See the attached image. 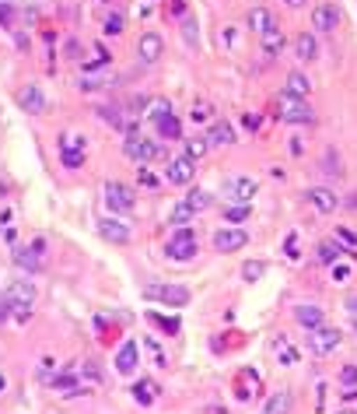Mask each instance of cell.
Segmentation results:
<instances>
[{"label":"cell","mask_w":357,"mask_h":414,"mask_svg":"<svg viewBox=\"0 0 357 414\" xmlns=\"http://www.w3.org/2000/svg\"><path fill=\"white\" fill-rule=\"evenodd\" d=\"M186 200H189V207H193V211H203V207L210 204V193H203V190H193Z\"/></svg>","instance_id":"8d00e7d4"},{"label":"cell","mask_w":357,"mask_h":414,"mask_svg":"<svg viewBox=\"0 0 357 414\" xmlns=\"http://www.w3.org/2000/svg\"><path fill=\"white\" fill-rule=\"evenodd\" d=\"M333 278H336V281H347V278H350V267H336Z\"/></svg>","instance_id":"7dc6e473"},{"label":"cell","mask_w":357,"mask_h":414,"mask_svg":"<svg viewBox=\"0 0 357 414\" xmlns=\"http://www.w3.org/2000/svg\"><path fill=\"white\" fill-rule=\"evenodd\" d=\"M193 176H196V158L179 155V158L168 162V183H175V186H189Z\"/></svg>","instance_id":"30bf717a"},{"label":"cell","mask_w":357,"mask_h":414,"mask_svg":"<svg viewBox=\"0 0 357 414\" xmlns=\"http://www.w3.org/2000/svg\"><path fill=\"white\" fill-rule=\"evenodd\" d=\"M347 313H350V316H354V320H357V292H354V295H350V299H347Z\"/></svg>","instance_id":"bcb514c9"},{"label":"cell","mask_w":357,"mask_h":414,"mask_svg":"<svg viewBox=\"0 0 357 414\" xmlns=\"http://www.w3.org/2000/svg\"><path fill=\"white\" fill-rule=\"evenodd\" d=\"M256 179L252 176H231V179H224V197H231L235 204H249L252 197H256Z\"/></svg>","instance_id":"ba28073f"},{"label":"cell","mask_w":357,"mask_h":414,"mask_svg":"<svg viewBox=\"0 0 357 414\" xmlns=\"http://www.w3.org/2000/svg\"><path fill=\"white\" fill-rule=\"evenodd\" d=\"M99 232H102V239H109V243H119V246H126V243H130V229H126L123 222L105 218V222H99Z\"/></svg>","instance_id":"ffe728a7"},{"label":"cell","mask_w":357,"mask_h":414,"mask_svg":"<svg viewBox=\"0 0 357 414\" xmlns=\"http://www.w3.org/2000/svg\"><path fill=\"white\" fill-rule=\"evenodd\" d=\"M308 204L315 207L319 215H333L340 200H336V193H333V190H326V186H312V190H308Z\"/></svg>","instance_id":"9a60e30c"},{"label":"cell","mask_w":357,"mask_h":414,"mask_svg":"<svg viewBox=\"0 0 357 414\" xmlns=\"http://www.w3.org/2000/svg\"><path fill=\"white\" fill-rule=\"evenodd\" d=\"M252 390H259V372L245 369L242 372V383H238V397H252Z\"/></svg>","instance_id":"f546056e"},{"label":"cell","mask_w":357,"mask_h":414,"mask_svg":"<svg viewBox=\"0 0 357 414\" xmlns=\"http://www.w3.org/2000/svg\"><path fill=\"white\" fill-rule=\"evenodd\" d=\"M207 141H210V148H214V144H217V148L235 144V130H231V123H224V120H210V123H207Z\"/></svg>","instance_id":"ac0fdd59"},{"label":"cell","mask_w":357,"mask_h":414,"mask_svg":"<svg viewBox=\"0 0 357 414\" xmlns=\"http://www.w3.org/2000/svg\"><path fill=\"white\" fill-rule=\"evenodd\" d=\"M340 383H343V386H354V383H357V365H343V369H340Z\"/></svg>","instance_id":"ab89813d"},{"label":"cell","mask_w":357,"mask_h":414,"mask_svg":"<svg viewBox=\"0 0 357 414\" xmlns=\"http://www.w3.org/2000/svg\"><path fill=\"white\" fill-rule=\"evenodd\" d=\"M0 4H8V0H0Z\"/></svg>","instance_id":"f5cc1de1"},{"label":"cell","mask_w":357,"mask_h":414,"mask_svg":"<svg viewBox=\"0 0 357 414\" xmlns=\"http://www.w3.org/2000/svg\"><path fill=\"white\" fill-rule=\"evenodd\" d=\"M263 271H266V267H263L259 260H252V264H245V267H242V278H245V281H259V278H263Z\"/></svg>","instance_id":"74e56055"},{"label":"cell","mask_w":357,"mask_h":414,"mask_svg":"<svg viewBox=\"0 0 357 414\" xmlns=\"http://www.w3.org/2000/svg\"><path fill=\"white\" fill-rule=\"evenodd\" d=\"M207 148H210L207 134H203V137H193V141H186V155H189V158H203V155H207Z\"/></svg>","instance_id":"1f68e13d"},{"label":"cell","mask_w":357,"mask_h":414,"mask_svg":"<svg viewBox=\"0 0 357 414\" xmlns=\"http://www.w3.org/2000/svg\"><path fill=\"white\" fill-rule=\"evenodd\" d=\"M123 155H126L130 162H137V165H147V162L158 158V144L147 141V137H140V134H130L126 144H123Z\"/></svg>","instance_id":"8992f818"},{"label":"cell","mask_w":357,"mask_h":414,"mask_svg":"<svg viewBox=\"0 0 357 414\" xmlns=\"http://www.w3.org/2000/svg\"><path fill=\"white\" fill-rule=\"evenodd\" d=\"M259 43H263V50H266L270 57L284 50V36H280V29H270L266 36H259Z\"/></svg>","instance_id":"f1b7e54d"},{"label":"cell","mask_w":357,"mask_h":414,"mask_svg":"<svg viewBox=\"0 0 357 414\" xmlns=\"http://www.w3.org/2000/svg\"><path fill=\"white\" fill-rule=\"evenodd\" d=\"M284 4H287V8H301V4H305V0H284Z\"/></svg>","instance_id":"681fc988"},{"label":"cell","mask_w":357,"mask_h":414,"mask_svg":"<svg viewBox=\"0 0 357 414\" xmlns=\"http://www.w3.org/2000/svg\"><path fill=\"white\" fill-rule=\"evenodd\" d=\"M252 211H249V204H231V207H224V218L228 222H245Z\"/></svg>","instance_id":"836d02e7"},{"label":"cell","mask_w":357,"mask_h":414,"mask_svg":"<svg viewBox=\"0 0 357 414\" xmlns=\"http://www.w3.org/2000/svg\"><path fill=\"white\" fill-rule=\"evenodd\" d=\"M294 50H298V57H301V60H315V53H319V43H315V39L305 32V36H298V39H294Z\"/></svg>","instance_id":"83f0119b"},{"label":"cell","mask_w":357,"mask_h":414,"mask_svg":"<svg viewBox=\"0 0 357 414\" xmlns=\"http://www.w3.org/2000/svg\"><path fill=\"white\" fill-rule=\"evenodd\" d=\"M151 116H154V127H158L161 137H168V141H179V137H182V123H179V116L168 109L165 99H154V102H151Z\"/></svg>","instance_id":"3957f363"},{"label":"cell","mask_w":357,"mask_h":414,"mask_svg":"<svg viewBox=\"0 0 357 414\" xmlns=\"http://www.w3.org/2000/svg\"><path fill=\"white\" fill-rule=\"evenodd\" d=\"M105 207H109L112 215H130V211H133V193H130L123 183L109 179V183H105Z\"/></svg>","instance_id":"52a82bcc"},{"label":"cell","mask_w":357,"mask_h":414,"mask_svg":"<svg viewBox=\"0 0 357 414\" xmlns=\"http://www.w3.org/2000/svg\"><path fill=\"white\" fill-rule=\"evenodd\" d=\"M277 113H280L284 123H298V127H312V123H315L312 106H308L305 99L287 95V92H280V99H277Z\"/></svg>","instance_id":"7a4b0ae2"},{"label":"cell","mask_w":357,"mask_h":414,"mask_svg":"<svg viewBox=\"0 0 357 414\" xmlns=\"http://www.w3.org/2000/svg\"><path fill=\"white\" fill-rule=\"evenodd\" d=\"M340 414H357V411H340Z\"/></svg>","instance_id":"816d5d0a"},{"label":"cell","mask_w":357,"mask_h":414,"mask_svg":"<svg viewBox=\"0 0 357 414\" xmlns=\"http://www.w3.org/2000/svg\"><path fill=\"white\" fill-rule=\"evenodd\" d=\"M158 393H161V386H158L154 379H144V383H133V397H137L140 404H154V400H158Z\"/></svg>","instance_id":"d4e9b609"},{"label":"cell","mask_w":357,"mask_h":414,"mask_svg":"<svg viewBox=\"0 0 357 414\" xmlns=\"http://www.w3.org/2000/svg\"><path fill=\"white\" fill-rule=\"evenodd\" d=\"M137 183H140V186H147V190H158V186H161V179H158L151 169H144V165H140V172H137Z\"/></svg>","instance_id":"d590c367"},{"label":"cell","mask_w":357,"mask_h":414,"mask_svg":"<svg viewBox=\"0 0 357 414\" xmlns=\"http://www.w3.org/2000/svg\"><path fill=\"white\" fill-rule=\"evenodd\" d=\"M43 260H46V243H43V239H36L32 246L15 250V264H18L22 271H43Z\"/></svg>","instance_id":"9c48e42d"},{"label":"cell","mask_w":357,"mask_h":414,"mask_svg":"<svg viewBox=\"0 0 357 414\" xmlns=\"http://www.w3.org/2000/svg\"><path fill=\"white\" fill-rule=\"evenodd\" d=\"M161 50H165V43H161V36H158V32H144V36H140V43H137V57H140V64H144V67L158 64V60H161Z\"/></svg>","instance_id":"8fae6325"},{"label":"cell","mask_w":357,"mask_h":414,"mask_svg":"<svg viewBox=\"0 0 357 414\" xmlns=\"http://www.w3.org/2000/svg\"><path fill=\"white\" fill-rule=\"evenodd\" d=\"M147 320H154L165 334H179V320H175V316H158V313H151Z\"/></svg>","instance_id":"e575fe53"},{"label":"cell","mask_w":357,"mask_h":414,"mask_svg":"<svg viewBox=\"0 0 357 414\" xmlns=\"http://www.w3.org/2000/svg\"><path fill=\"white\" fill-rule=\"evenodd\" d=\"M245 243H249V232L245 229H221V232H214V250L217 253H235Z\"/></svg>","instance_id":"7c38bea8"},{"label":"cell","mask_w":357,"mask_h":414,"mask_svg":"<svg viewBox=\"0 0 357 414\" xmlns=\"http://www.w3.org/2000/svg\"><path fill=\"white\" fill-rule=\"evenodd\" d=\"M287 411H291V393L287 390H277L263 407V414H287Z\"/></svg>","instance_id":"484cf974"},{"label":"cell","mask_w":357,"mask_h":414,"mask_svg":"<svg viewBox=\"0 0 357 414\" xmlns=\"http://www.w3.org/2000/svg\"><path fill=\"white\" fill-rule=\"evenodd\" d=\"M193 215H196V211L189 207V200H182V204H175V211H172V225H186Z\"/></svg>","instance_id":"d6a6232c"},{"label":"cell","mask_w":357,"mask_h":414,"mask_svg":"<svg viewBox=\"0 0 357 414\" xmlns=\"http://www.w3.org/2000/svg\"><path fill=\"white\" fill-rule=\"evenodd\" d=\"M196 250H200V239H196V232L193 229H179L172 239H168V257L175 260V264H186V260H193L196 257Z\"/></svg>","instance_id":"277c9868"},{"label":"cell","mask_w":357,"mask_h":414,"mask_svg":"<svg viewBox=\"0 0 357 414\" xmlns=\"http://www.w3.org/2000/svg\"><path fill=\"white\" fill-rule=\"evenodd\" d=\"M99 116L109 120V127H116V130H130V134H133V127H137L123 109H112V106H99Z\"/></svg>","instance_id":"7402d4cb"},{"label":"cell","mask_w":357,"mask_h":414,"mask_svg":"<svg viewBox=\"0 0 357 414\" xmlns=\"http://www.w3.org/2000/svg\"><path fill=\"white\" fill-rule=\"evenodd\" d=\"M294 320L305 327V330H315V327H322V320H326V313L319 309V306H308V302H298L294 306Z\"/></svg>","instance_id":"d6986e66"},{"label":"cell","mask_w":357,"mask_h":414,"mask_svg":"<svg viewBox=\"0 0 357 414\" xmlns=\"http://www.w3.org/2000/svg\"><path fill=\"white\" fill-rule=\"evenodd\" d=\"M336 253H343V250H336L333 243H326V246L319 250V260H322V264H333V260H336Z\"/></svg>","instance_id":"60d3db41"},{"label":"cell","mask_w":357,"mask_h":414,"mask_svg":"<svg viewBox=\"0 0 357 414\" xmlns=\"http://www.w3.org/2000/svg\"><path fill=\"white\" fill-rule=\"evenodd\" d=\"M242 123H245V130H259V116H242Z\"/></svg>","instance_id":"f6af8a7d"},{"label":"cell","mask_w":357,"mask_h":414,"mask_svg":"<svg viewBox=\"0 0 357 414\" xmlns=\"http://www.w3.org/2000/svg\"><path fill=\"white\" fill-rule=\"evenodd\" d=\"M193 120H196V123H200V120H210V106H207V102H196V106H193Z\"/></svg>","instance_id":"7bdbcfd3"},{"label":"cell","mask_w":357,"mask_h":414,"mask_svg":"<svg viewBox=\"0 0 357 414\" xmlns=\"http://www.w3.org/2000/svg\"><path fill=\"white\" fill-rule=\"evenodd\" d=\"M193 36H196V29H193V22H186V43H189V46H193V43H196V39H193Z\"/></svg>","instance_id":"c3c4849f"},{"label":"cell","mask_w":357,"mask_h":414,"mask_svg":"<svg viewBox=\"0 0 357 414\" xmlns=\"http://www.w3.org/2000/svg\"><path fill=\"white\" fill-rule=\"evenodd\" d=\"M60 148H85V151H88V137L78 134V130H64V134H60Z\"/></svg>","instance_id":"4dcf8cb0"},{"label":"cell","mask_w":357,"mask_h":414,"mask_svg":"<svg viewBox=\"0 0 357 414\" xmlns=\"http://www.w3.org/2000/svg\"><path fill=\"white\" fill-rule=\"evenodd\" d=\"M15 22V8L11 4H0V25H11Z\"/></svg>","instance_id":"ee69618b"},{"label":"cell","mask_w":357,"mask_h":414,"mask_svg":"<svg viewBox=\"0 0 357 414\" xmlns=\"http://www.w3.org/2000/svg\"><path fill=\"white\" fill-rule=\"evenodd\" d=\"M144 295H147V299H158V302H165V306H186V302H189V292H186L182 285H154V288H147Z\"/></svg>","instance_id":"4fadbf2b"},{"label":"cell","mask_w":357,"mask_h":414,"mask_svg":"<svg viewBox=\"0 0 357 414\" xmlns=\"http://www.w3.org/2000/svg\"><path fill=\"white\" fill-rule=\"evenodd\" d=\"M137 362H140V348L133 341H123L119 351H116V372L119 376H133L137 372Z\"/></svg>","instance_id":"5bb4252c"},{"label":"cell","mask_w":357,"mask_h":414,"mask_svg":"<svg viewBox=\"0 0 357 414\" xmlns=\"http://www.w3.org/2000/svg\"><path fill=\"white\" fill-rule=\"evenodd\" d=\"M249 25H252L256 36H266L270 29H277V18H273V11H266V8H252V11H249Z\"/></svg>","instance_id":"44dd1931"},{"label":"cell","mask_w":357,"mask_h":414,"mask_svg":"<svg viewBox=\"0 0 357 414\" xmlns=\"http://www.w3.org/2000/svg\"><path fill=\"white\" fill-rule=\"evenodd\" d=\"M18 106L25 109V113H46V95H43V88H36V85H25L22 92H18Z\"/></svg>","instance_id":"e0dca14e"},{"label":"cell","mask_w":357,"mask_h":414,"mask_svg":"<svg viewBox=\"0 0 357 414\" xmlns=\"http://www.w3.org/2000/svg\"><path fill=\"white\" fill-rule=\"evenodd\" d=\"M116 81H119L116 74H92V78L85 74L78 85H81V92H99V88H112Z\"/></svg>","instance_id":"cb8c5ba5"},{"label":"cell","mask_w":357,"mask_h":414,"mask_svg":"<svg viewBox=\"0 0 357 414\" xmlns=\"http://www.w3.org/2000/svg\"><path fill=\"white\" fill-rule=\"evenodd\" d=\"M287 95H294V99H308L312 95V81L301 74V71H291L287 74V88H284Z\"/></svg>","instance_id":"603a6c76"},{"label":"cell","mask_w":357,"mask_h":414,"mask_svg":"<svg viewBox=\"0 0 357 414\" xmlns=\"http://www.w3.org/2000/svg\"><path fill=\"white\" fill-rule=\"evenodd\" d=\"M8 306H11V316L18 323H29L32 320V306H36V288L29 281H11L8 285Z\"/></svg>","instance_id":"6da1fadb"},{"label":"cell","mask_w":357,"mask_h":414,"mask_svg":"<svg viewBox=\"0 0 357 414\" xmlns=\"http://www.w3.org/2000/svg\"><path fill=\"white\" fill-rule=\"evenodd\" d=\"M343 344V334L336 330V327H315L312 334H308V351L312 355H319V358H326V355H333L336 348Z\"/></svg>","instance_id":"5b68a950"},{"label":"cell","mask_w":357,"mask_h":414,"mask_svg":"<svg viewBox=\"0 0 357 414\" xmlns=\"http://www.w3.org/2000/svg\"><path fill=\"white\" fill-rule=\"evenodd\" d=\"M60 162H64L67 169H81V165L88 162V151H85V148H60Z\"/></svg>","instance_id":"4316f807"},{"label":"cell","mask_w":357,"mask_h":414,"mask_svg":"<svg viewBox=\"0 0 357 414\" xmlns=\"http://www.w3.org/2000/svg\"><path fill=\"white\" fill-rule=\"evenodd\" d=\"M336 243H343V246L357 250V232H354V229H336Z\"/></svg>","instance_id":"f35d334b"},{"label":"cell","mask_w":357,"mask_h":414,"mask_svg":"<svg viewBox=\"0 0 357 414\" xmlns=\"http://www.w3.org/2000/svg\"><path fill=\"white\" fill-rule=\"evenodd\" d=\"M0 390H8V376L4 372H0Z\"/></svg>","instance_id":"f907efd6"},{"label":"cell","mask_w":357,"mask_h":414,"mask_svg":"<svg viewBox=\"0 0 357 414\" xmlns=\"http://www.w3.org/2000/svg\"><path fill=\"white\" fill-rule=\"evenodd\" d=\"M123 32V18L119 15H112L109 22H105V36H119Z\"/></svg>","instance_id":"b9f144b4"},{"label":"cell","mask_w":357,"mask_h":414,"mask_svg":"<svg viewBox=\"0 0 357 414\" xmlns=\"http://www.w3.org/2000/svg\"><path fill=\"white\" fill-rule=\"evenodd\" d=\"M340 25V11L333 8V4H319L315 11H312V29L315 32H333Z\"/></svg>","instance_id":"2e32d148"}]
</instances>
